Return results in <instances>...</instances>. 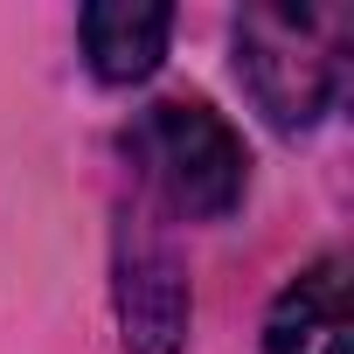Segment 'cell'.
I'll return each mask as SVG.
<instances>
[{
  "label": "cell",
  "mask_w": 354,
  "mask_h": 354,
  "mask_svg": "<svg viewBox=\"0 0 354 354\" xmlns=\"http://www.w3.org/2000/svg\"><path fill=\"white\" fill-rule=\"evenodd\" d=\"M132 153L146 167V181L195 223H223L236 202H243V174H250V153L236 139V125L202 104V97H160L139 111L132 125Z\"/></svg>",
  "instance_id": "cell-1"
},
{
  "label": "cell",
  "mask_w": 354,
  "mask_h": 354,
  "mask_svg": "<svg viewBox=\"0 0 354 354\" xmlns=\"http://www.w3.org/2000/svg\"><path fill=\"white\" fill-rule=\"evenodd\" d=\"M236 77L278 132H306V125H319V111L340 91V56L313 8H299V15L250 8L236 21Z\"/></svg>",
  "instance_id": "cell-2"
},
{
  "label": "cell",
  "mask_w": 354,
  "mask_h": 354,
  "mask_svg": "<svg viewBox=\"0 0 354 354\" xmlns=\"http://www.w3.org/2000/svg\"><path fill=\"white\" fill-rule=\"evenodd\" d=\"M111 299H118V333L125 354H181L188 347V264L153 223L125 216L111 243Z\"/></svg>",
  "instance_id": "cell-3"
},
{
  "label": "cell",
  "mask_w": 354,
  "mask_h": 354,
  "mask_svg": "<svg viewBox=\"0 0 354 354\" xmlns=\"http://www.w3.org/2000/svg\"><path fill=\"white\" fill-rule=\"evenodd\" d=\"M264 354H347V264H306L264 313Z\"/></svg>",
  "instance_id": "cell-4"
},
{
  "label": "cell",
  "mask_w": 354,
  "mask_h": 354,
  "mask_svg": "<svg viewBox=\"0 0 354 354\" xmlns=\"http://www.w3.org/2000/svg\"><path fill=\"white\" fill-rule=\"evenodd\" d=\"M77 35L104 84H146L167 56L174 8H160V0H91L77 15Z\"/></svg>",
  "instance_id": "cell-5"
}]
</instances>
